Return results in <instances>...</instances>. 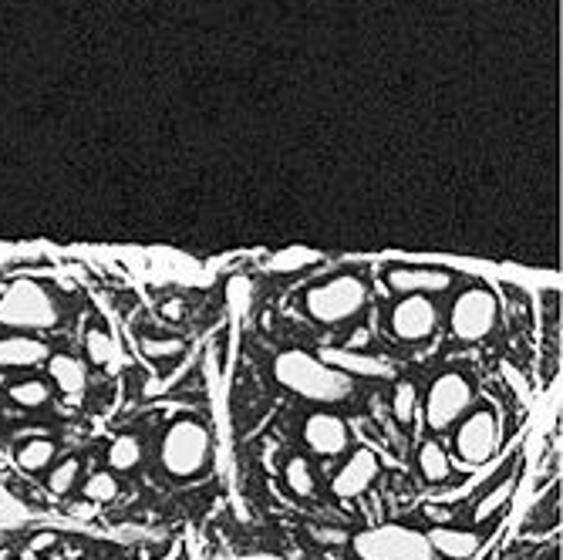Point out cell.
<instances>
[{
  "label": "cell",
  "instance_id": "cell-28",
  "mask_svg": "<svg viewBox=\"0 0 563 560\" xmlns=\"http://www.w3.org/2000/svg\"><path fill=\"white\" fill-rule=\"evenodd\" d=\"M179 341L172 337V341H142V351L149 355V358H169V355H176L179 351Z\"/></svg>",
  "mask_w": 563,
  "mask_h": 560
},
{
  "label": "cell",
  "instance_id": "cell-7",
  "mask_svg": "<svg viewBox=\"0 0 563 560\" xmlns=\"http://www.w3.org/2000/svg\"><path fill=\"white\" fill-rule=\"evenodd\" d=\"M496 327V297L486 287H469L453 304V331L463 341H483Z\"/></svg>",
  "mask_w": 563,
  "mask_h": 560
},
{
  "label": "cell",
  "instance_id": "cell-25",
  "mask_svg": "<svg viewBox=\"0 0 563 560\" xmlns=\"http://www.w3.org/2000/svg\"><path fill=\"white\" fill-rule=\"evenodd\" d=\"M78 470H81V462L78 460H65L57 462L55 470H51V480H47V486H51V493H71V486L78 482Z\"/></svg>",
  "mask_w": 563,
  "mask_h": 560
},
{
  "label": "cell",
  "instance_id": "cell-19",
  "mask_svg": "<svg viewBox=\"0 0 563 560\" xmlns=\"http://www.w3.org/2000/svg\"><path fill=\"white\" fill-rule=\"evenodd\" d=\"M51 460H55V442H51V439H31V442H27V446L17 452V462H21V470H27V472L45 470Z\"/></svg>",
  "mask_w": 563,
  "mask_h": 560
},
{
  "label": "cell",
  "instance_id": "cell-24",
  "mask_svg": "<svg viewBox=\"0 0 563 560\" xmlns=\"http://www.w3.org/2000/svg\"><path fill=\"white\" fill-rule=\"evenodd\" d=\"M115 496H119V482H115L111 472H95L85 482V500H91V503H109Z\"/></svg>",
  "mask_w": 563,
  "mask_h": 560
},
{
  "label": "cell",
  "instance_id": "cell-11",
  "mask_svg": "<svg viewBox=\"0 0 563 560\" xmlns=\"http://www.w3.org/2000/svg\"><path fill=\"white\" fill-rule=\"evenodd\" d=\"M304 442L318 456H341L348 449V426L338 415H310L304 426Z\"/></svg>",
  "mask_w": 563,
  "mask_h": 560
},
{
  "label": "cell",
  "instance_id": "cell-20",
  "mask_svg": "<svg viewBox=\"0 0 563 560\" xmlns=\"http://www.w3.org/2000/svg\"><path fill=\"white\" fill-rule=\"evenodd\" d=\"M85 347H89V358L95 365H101L105 371H119V355H115V345H111V337L105 331H89Z\"/></svg>",
  "mask_w": 563,
  "mask_h": 560
},
{
  "label": "cell",
  "instance_id": "cell-16",
  "mask_svg": "<svg viewBox=\"0 0 563 560\" xmlns=\"http://www.w3.org/2000/svg\"><path fill=\"white\" fill-rule=\"evenodd\" d=\"M419 470L429 482H442L449 480L453 472V462H449V452L439 446V442H422L419 449Z\"/></svg>",
  "mask_w": 563,
  "mask_h": 560
},
{
  "label": "cell",
  "instance_id": "cell-14",
  "mask_svg": "<svg viewBox=\"0 0 563 560\" xmlns=\"http://www.w3.org/2000/svg\"><path fill=\"white\" fill-rule=\"evenodd\" d=\"M47 371H51L55 385L71 399V402H81V399H85L89 371H85V365L78 358H71V355H55V358L47 361Z\"/></svg>",
  "mask_w": 563,
  "mask_h": 560
},
{
  "label": "cell",
  "instance_id": "cell-27",
  "mask_svg": "<svg viewBox=\"0 0 563 560\" xmlns=\"http://www.w3.org/2000/svg\"><path fill=\"white\" fill-rule=\"evenodd\" d=\"M24 513H27V510H24L21 500L0 482V520H24Z\"/></svg>",
  "mask_w": 563,
  "mask_h": 560
},
{
  "label": "cell",
  "instance_id": "cell-5",
  "mask_svg": "<svg viewBox=\"0 0 563 560\" xmlns=\"http://www.w3.org/2000/svg\"><path fill=\"white\" fill-rule=\"evenodd\" d=\"M354 550L361 560H432V544L422 534H412L405 527H381L371 534H361L354 540Z\"/></svg>",
  "mask_w": 563,
  "mask_h": 560
},
{
  "label": "cell",
  "instance_id": "cell-18",
  "mask_svg": "<svg viewBox=\"0 0 563 560\" xmlns=\"http://www.w3.org/2000/svg\"><path fill=\"white\" fill-rule=\"evenodd\" d=\"M139 460H142V442L135 436H119L111 442V449H109L111 470H135Z\"/></svg>",
  "mask_w": 563,
  "mask_h": 560
},
{
  "label": "cell",
  "instance_id": "cell-13",
  "mask_svg": "<svg viewBox=\"0 0 563 560\" xmlns=\"http://www.w3.org/2000/svg\"><path fill=\"white\" fill-rule=\"evenodd\" d=\"M45 358H47V347L37 337H24V335L0 337V368H31V365H41Z\"/></svg>",
  "mask_w": 563,
  "mask_h": 560
},
{
  "label": "cell",
  "instance_id": "cell-17",
  "mask_svg": "<svg viewBox=\"0 0 563 560\" xmlns=\"http://www.w3.org/2000/svg\"><path fill=\"white\" fill-rule=\"evenodd\" d=\"M324 361H334L338 371H358V375H375V379H385L391 375L388 365L375 358H361V355H351V351H324Z\"/></svg>",
  "mask_w": 563,
  "mask_h": 560
},
{
  "label": "cell",
  "instance_id": "cell-4",
  "mask_svg": "<svg viewBox=\"0 0 563 560\" xmlns=\"http://www.w3.org/2000/svg\"><path fill=\"white\" fill-rule=\"evenodd\" d=\"M210 462V436L206 429L193 422V419H179L172 422L162 439V466L166 472L186 480V476H196L199 470H206Z\"/></svg>",
  "mask_w": 563,
  "mask_h": 560
},
{
  "label": "cell",
  "instance_id": "cell-26",
  "mask_svg": "<svg viewBox=\"0 0 563 560\" xmlns=\"http://www.w3.org/2000/svg\"><path fill=\"white\" fill-rule=\"evenodd\" d=\"M391 409H395V419L401 426H409L412 415H415V385L401 381L395 389V399H391Z\"/></svg>",
  "mask_w": 563,
  "mask_h": 560
},
{
  "label": "cell",
  "instance_id": "cell-2",
  "mask_svg": "<svg viewBox=\"0 0 563 560\" xmlns=\"http://www.w3.org/2000/svg\"><path fill=\"white\" fill-rule=\"evenodd\" d=\"M0 325L4 327H45L57 325V304L55 297L34 284V280H14L7 291L0 294Z\"/></svg>",
  "mask_w": 563,
  "mask_h": 560
},
{
  "label": "cell",
  "instance_id": "cell-29",
  "mask_svg": "<svg viewBox=\"0 0 563 560\" xmlns=\"http://www.w3.org/2000/svg\"><path fill=\"white\" fill-rule=\"evenodd\" d=\"M310 257H294V260H276V267H300V264H308Z\"/></svg>",
  "mask_w": 563,
  "mask_h": 560
},
{
  "label": "cell",
  "instance_id": "cell-21",
  "mask_svg": "<svg viewBox=\"0 0 563 560\" xmlns=\"http://www.w3.org/2000/svg\"><path fill=\"white\" fill-rule=\"evenodd\" d=\"M11 399L24 409H37V405H45L51 399V389H47L45 381L37 379H27V381H17L11 385Z\"/></svg>",
  "mask_w": 563,
  "mask_h": 560
},
{
  "label": "cell",
  "instance_id": "cell-23",
  "mask_svg": "<svg viewBox=\"0 0 563 560\" xmlns=\"http://www.w3.org/2000/svg\"><path fill=\"white\" fill-rule=\"evenodd\" d=\"M513 490H516V482H513V480L499 482L496 490H489V493H486V500H483V503L475 506V520L483 524V520H489V516H496L499 510L506 506V500H509V496H513Z\"/></svg>",
  "mask_w": 563,
  "mask_h": 560
},
{
  "label": "cell",
  "instance_id": "cell-10",
  "mask_svg": "<svg viewBox=\"0 0 563 560\" xmlns=\"http://www.w3.org/2000/svg\"><path fill=\"white\" fill-rule=\"evenodd\" d=\"M378 472H381V462L371 449H358L351 460L344 462L341 472L334 476V496H341V500H351V496H361L378 480Z\"/></svg>",
  "mask_w": 563,
  "mask_h": 560
},
{
  "label": "cell",
  "instance_id": "cell-6",
  "mask_svg": "<svg viewBox=\"0 0 563 560\" xmlns=\"http://www.w3.org/2000/svg\"><path fill=\"white\" fill-rule=\"evenodd\" d=\"M469 405H473V389H469L465 375L445 371V375L432 381L429 402H425V419H429V426L435 432H445V429H453L469 412Z\"/></svg>",
  "mask_w": 563,
  "mask_h": 560
},
{
  "label": "cell",
  "instance_id": "cell-12",
  "mask_svg": "<svg viewBox=\"0 0 563 560\" xmlns=\"http://www.w3.org/2000/svg\"><path fill=\"white\" fill-rule=\"evenodd\" d=\"M388 284H391V291L401 294H439L449 291L453 277L445 270L429 267H391L388 270Z\"/></svg>",
  "mask_w": 563,
  "mask_h": 560
},
{
  "label": "cell",
  "instance_id": "cell-22",
  "mask_svg": "<svg viewBox=\"0 0 563 560\" xmlns=\"http://www.w3.org/2000/svg\"><path fill=\"white\" fill-rule=\"evenodd\" d=\"M284 476H287V486L297 496H310V493H314V472H310L308 460L294 456V460L284 466Z\"/></svg>",
  "mask_w": 563,
  "mask_h": 560
},
{
  "label": "cell",
  "instance_id": "cell-8",
  "mask_svg": "<svg viewBox=\"0 0 563 560\" xmlns=\"http://www.w3.org/2000/svg\"><path fill=\"white\" fill-rule=\"evenodd\" d=\"M435 321H439V311L425 294H409L391 311V331L401 341H425L435 331Z\"/></svg>",
  "mask_w": 563,
  "mask_h": 560
},
{
  "label": "cell",
  "instance_id": "cell-9",
  "mask_svg": "<svg viewBox=\"0 0 563 560\" xmlns=\"http://www.w3.org/2000/svg\"><path fill=\"white\" fill-rule=\"evenodd\" d=\"M455 449L465 462H486L496 452V419L493 412L479 409L465 419L455 432Z\"/></svg>",
  "mask_w": 563,
  "mask_h": 560
},
{
  "label": "cell",
  "instance_id": "cell-3",
  "mask_svg": "<svg viewBox=\"0 0 563 560\" xmlns=\"http://www.w3.org/2000/svg\"><path fill=\"white\" fill-rule=\"evenodd\" d=\"M365 280L354 277V274H341V277L318 284L308 294V314L314 321H320V325H341V321H351L354 314L365 307Z\"/></svg>",
  "mask_w": 563,
  "mask_h": 560
},
{
  "label": "cell",
  "instance_id": "cell-30",
  "mask_svg": "<svg viewBox=\"0 0 563 560\" xmlns=\"http://www.w3.org/2000/svg\"><path fill=\"white\" fill-rule=\"evenodd\" d=\"M0 389H4V375H0Z\"/></svg>",
  "mask_w": 563,
  "mask_h": 560
},
{
  "label": "cell",
  "instance_id": "cell-15",
  "mask_svg": "<svg viewBox=\"0 0 563 560\" xmlns=\"http://www.w3.org/2000/svg\"><path fill=\"white\" fill-rule=\"evenodd\" d=\"M429 544L435 554H445V557L453 560L473 557L475 550L483 547V540L475 537V534H465V530H432Z\"/></svg>",
  "mask_w": 563,
  "mask_h": 560
},
{
  "label": "cell",
  "instance_id": "cell-1",
  "mask_svg": "<svg viewBox=\"0 0 563 560\" xmlns=\"http://www.w3.org/2000/svg\"><path fill=\"white\" fill-rule=\"evenodd\" d=\"M274 375L284 389L304 395L310 402H344L354 392V381L348 371L331 368V365H324L320 358L304 355V351H284L274 361Z\"/></svg>",
  "mask_w": 563,
  "mask_h": 560
}]
</instances>
